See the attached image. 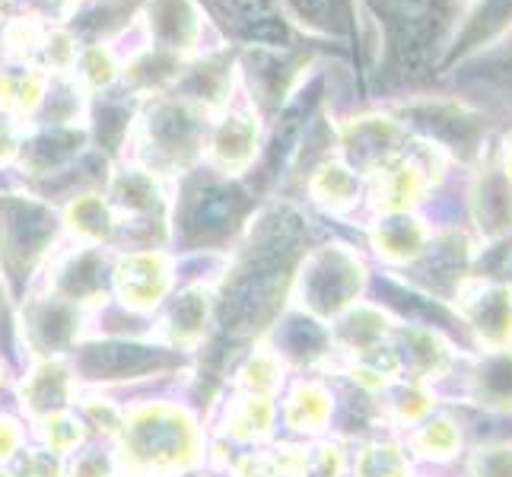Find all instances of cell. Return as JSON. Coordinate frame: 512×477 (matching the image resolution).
<instances>
[{"label":"cell","instance_id":"cell-21","mask_svg":"<svg viewBox=\"0 0 512 477\" xmlns=\"http://www.w3.org/2000/svg\"><path fill=\"white\" fill-rule=\"evenodd\" d=\"M80 144H83V137L74 128L51 125V128H45L42 134H35L32 140H26V144L20 147L23 166H29L35 175H42L48 169H58L61 163H67V159L80 150Z\"/></svg>","mask_w":512,"mask_h":477},{"label":"cell","instance_id":"cell-30","mask_svg":"<svg viewBox=\"0 0 512 477\" xmlns=\"http://www.w3.org/2000/svg\"><path fill=\"white\" fill-rule=\"evenodd\" d=\"M39 439H42V449L55 452V455H67L86 439V423L74 414H64V411L45 414V417H39Z\"/></svg>","mask_w":512,"mask_h":477},{"label":"cell","instance_id":"cell-34","mask_svg":"<svg viewBox=\"0 0 512 477\" xmlns=\"http://www.w3.org/2000/svg\"><path fill=\"white\" fill-rule=\"evenodd\" d=\"M468 477H512V443H487L468 455Z\"/></svg>","mask_w":512,"mask_h":477},{"label":"cell","instance_id":"cell-42","mask_svg":"<svg viewBox=\"0 0 512 477\" xmlns=\"http://www.w3.org/2000/svg\"><path fill=\"white\" fill-rule=\"evenodd\" d=\"M23 452V427L13 417H0V462H13Z\"/></svg>","mask_w":512,"mask_h":477},{"label":"cell","instance_id":"cell-28","mask_svg":"<svg viewBox=\"0 0 512 477\" xmlns=\"http://www.w3.org/2000/svg\"><path fill=\"white\" fill-rule=\"evenodd\" d=\"M239 382L245 388V395H264V398H274V392L284 385V363L274 350L261 347L255 350L245 366L239 369Z\"/></svg>","mask_w":512,"mask_h":477},{"label":"cell","instance_id":"cell-6","mask_svg":"<svg viewBox=\"0 0 512 477\" xmlns=\"http://www.w3.org/2000/svg\"><path fill=\"white\" fill-rule=\"evenodd\" d=\"M115 293L128 309L147 312L163 303L172 284V261L163 252H131L121 255L115 271Z\"/></svg>","mask_w":512,"mask_h":477},{"label":"cell","instance_id":"cell-32","mask_svg":"<svg viewBox=\"0 0 512 477\" xmlns=\"http://www.w3.org/2000/svg\"><path fill=\"white\" fill-rule=\"evenodd\" d=\"M287 7L315 32H338L347 26V0H287Z\"/></svg>","mask_w":512,"mask_h":477},{"label":"cell","instance_id":"cell-40","mask_svg":"<svg viewBox=\"0 0 512 477\" xmlns=\"http://www.w3.org/2000/svg\"><path fill=\"white\" fill-rule=\"evenodd\" d=\"M233 477H280V468L274 462V452H252V455H242Z\"/></svg>","mask_w":512,"mask_h":477},{"label":"cell","instance_id":"cell-24","mask_svg":"<svg viewBox=\"0 0 512 477\" xmlns=\"http://www.w3.org/2000/svg\"><path fill=\"white\" fill-rule=\"evenodd\" d=\"M67 226L74 229V233L83 239V242H109L112 233H115V214L112 207L105 204L99 194H83L74 204L67 207Z\"/></svg>","mask_w":512,"mask_h":477},{"label":"cell","instance_id":"cell-5","mask_svg":"<svg viewBox=\"0 0 512 477\" xmlns=\"http://www.w3.org/2000/svg\"><path fill=\"white\" fill-rule=\"evenodd\" d=\"M455 312L471 328L484 350H503L512 344V287L503 280H465L455 290Z\"/></svg>","mask_w":512,"mask_h":477},{"label":"cell","instance_id":"cell-43","mask_svg":"<svg viewBox=\"0 0 512 477\" xmlns=\"http://www.w3.org/2000/svg\"><path fill=\"white\" fill-rule=\"evenodd\" d=\"M20 137H16L13 125L10 121H0V166H7L16 159V153H20Z\"/></svg>","mask_w":512,"mask_h":477},{"label":"cell","instance_id":"cell-2","mask_svg":"<svg viewBox=\"0 0 512 477\" xmlns=\"http://www.w3.org/2000/svg\"><path fill=\"white\" fill-rule=\"evenodd\" d=\"M404 125H414L427 144L439 147L443 153H455L458 159H478L484 153L487 140V118L471 109L462 99H420L408 102L401 109Z\"/></svg>","mask_w":512,"mask_h":477},{"label":"cell","instance_id":"cell-22","mask_svg":"<svg viewBox=\"0 0 512 477\" xmlns=\"http://www.w3.org/2000/svg\"><path fill=\"white\" fill-rule=\"evenodd\" d=\"M274 417H277L274 398L245 395V398L229 404L226 433L233 436L236 443H261V439L274 430Z\"/></svg>","mask_w":512,"mask_h":477},{"label":"cell","instance_id":"cell-31","mask_svg":"<svg viewBox=\"0 0 512 477\" xmlns=\"http://www.w3.org/2000/svg\"><path fill=\"white\" fill-rule=\"evenodd\" d=\"M229 80H233L229 61L226 58H210L207 64L194 67V74H191V93L182 96V99L194 102L198 109H201V105H217L223 99V93L229 90Z\"/></svg>","mask_w":512,"mask_h":477},{"label":"cell","instance_id":"cell-4","mask_svg":"<svg viewBox=\"0 0 512 477\" xmlns=\"http://www.w3.org/2000/svg\"><path fill=\"white\" fill-rule=\"evenodd\" d=\"M204 144L201 109L188 99H156L144 115V147L156 166H188Z\"/></svg>","mask_w":512,"mask_h":477},{"label":"cell","instance_id":"cell-47","mask_svg":"<svg viewBox=\"0 0 512 477\" xmlns=\"http://www.w3.org/2000/svg\"><path fill=\"white\" fill-rule=\"evenodd\" d=\"M0 4H7V0H0Z\"/></svg>","mask_w":512,"mask_h":477},{"label":"cell","instance_id":"cell-25","mask_svg":"<svg viewBox=\"0 0 512 477\" xmlns=\"http://www.w3.org/2000/svg\"><path fill=\"white\" fill-rule=\"evenodd\" d=\"M385 392H388V414H392L395 423H401V427H408V430L417 427L423 417H430L436 408L433 388L423 382H414V379H395Z\"/></svg>","mask_w":512,"mask_h":477},{"label":"cell","instance_id":"cell-16","mask_svg":"<svg viewBox=\"0 0 512 477\" xmlns=\"http://www.w3.org/2000/svg\"><path fill=\"white\" fill-rule=\"evenodd\" d=\"M309 191L315 204H322L331 214H347L360 201V172L350 169L341 159H325V163L312 172Z\"/></svg>","mask_w":512,"mask_h":477},{"label":"cell","instance_id":"cell-39","mask_svg":"<svg viewBox=\"0 0 512 477\" xmlns=\"http://www.w3.org/2000/svg\"><path fill=\"white\" fill-rule=\"evenodd\" d=\"M61 458L48 449H23L20 458V477H61Z\"/></svg>","mask_w":512,"mask_h":477},{"label":"cell","instance_id":"cell-46","mask_svg":"<svg viewBox=\"0 0 512 477\" xmlns=\"http://www.w3.org/2000/svg\"><path fill=\"white\" fill-rule=\"evenodd\" d=\"M0 477H13V474H7V471H0Z\"/></svg>","mask_w":512,"mask_h":477},{"label":"cell","instance_id":"cell-10","mask_svg":"<svg viewBox=\"0 0 512 477\" xmlns=\"http://www.w3.org/2000/svg\"><path fill=\"white\" fill-rule=\"evenodd\" d=\"M471 217L490 242L512 233V182L500 169L478 172L471 185Z\"/></svg>","mask_w":512,"mask_h":477},{"label":"cell","instance_id":"cell-13","mask_svg":"<svg viewBox=\"0 0 512 477\" xmlns=\"http://www.w3.org/2000/svg\"><path fill=\"white\" fill-rule=\"evenodd\" d=\"M465 392L487 411H512V350H484L471 366Z\"/></svg>","mask_w":512,"mask_h":477},{"label":"cell","instance_id":"cell-12","mask_svg":"<svg viewBox=\"0 0 512 477\" xmlns=\"http://www.w3.org/2000/svg\"><path fill=\"white\" fill-rule=\"evenodd\" d=\"M433 233L414 210L404 214H382L373 226V249L379 258L392 264H414L427 252Z\"/></svg>","mask_w":512,"mask_h":477},{"label":"cell","instance_id":"cell-29","mask_svg":"<svg viewBox=\"0 0 512 477\" xmlns=\"http://www.w3.org/2000/svg\"><path fill=\"white\" fill-rule=\"evenodd\" d=\"M112 194L125 214H153V207L160 204V191L150 172H121Z\"/></svg>","mask_w":512,"mask_h":477},{"label":"cell","instance_id":"cell-26","mask_svg":"<svg viewBox=\"0 0 512 477\" xmlns=\"http://www.w3.org/2000/svg\"><path fill=\"white\" fill-rule=\"evenodd\" d=\"M357 477H411V458L392 439H373L353 458Z\"/></svg>","mask_w":512,"mask_h":477},{"label":"cell","instance_id":"cell-20","mask_svg":"<svg viewBox=\"0 0 512 477\" xmlns=\"http://www.w3.org/2000/svg\"><path fill=\"white\" fill-rule=\"evenodd\" d=\"M245 67H249L252 90L258 93L261 102H280L284 93L290 90L293 64L284 48H268V45H252V51L245 55Z\"/></svg>","mask_w":512,"mask_h":477},{"label":"cell","instance_id":"cell-44","mask_svg":"<svg viewBox=\"0 0 512 477\" xmlns=\"http://www.w3.org/2000/svg\"><path fill=\"white\" fill-rule=\"evenodd\" d=\"M503 175L512 182V137L506 140V150H503Z\"/></svg>","mask_w":512,"mask_h":477},{"label":"cell","instance_id":"cell-3","mask_svg":"<svg viewBox=\"0 0 512 477\" xmlns=\"http://www.w3.org/2000/svg\"><path fill=\"white\" fill-rule=\"evenodd\" d=\"M363 287V264L347 245H325L299 274V296L315 315H334L353 303Z\"/></svg>","mask_w":512,"mask_h":477},{"label":"cell","instance_id":"cell-37","mask_svg":"<svg viewBox=\"0 0 512 477\" xmlns=\"http://www.w3.org/2000/svg\"><path fill=\"white\" fill-rule=\"evenodd\" d=\"M45 39V29H39L32 20H16L7 29V51L16 61H35L39 58V48Z\"/></svg>","mask_w":512,"mask_h":477},{"label":"cell","instance_id":"cell-33","mask_svg":"<svg viewBox=\"0 0 512 477\" xmlns=\"http://www.w3.org/2000/svg\"><path fill=\"white\" fill-rule=\"evenodd\" d=\"M207 299L210 296L204 290H191V293L179 296V303L172 306V315H169V325L175 328V341L179 338L188 341L201 331V325L207 322V309H210Z\"/></svg>","mask_w":512,"mask_h":477},{"label":"cell","instance_id":"cell-18","mask_svg":"<svg viewBox=\"0 0 512 477\" xmlns=\"http://www.w3.org/2000/svg\"><path fill=\"white\" fill-rule=\"evenodd\" d=\"M331 411H334V401L322 382H306V379L296 382L284 401L287 427L296 433H309V436L322 433L328 427Z\"/></svg>","mask_w":512,"mask_h":477},{"label":"cell","instance_id":"cell-9","mask_svg":"<svg viewBox=\"0 0 512 477\" xmlns=\"http://www.w3.org/2000/svg\"><path fill=\"white\" fill-rule=\"evenodd\" d=\"M144 23L153 48L172 51V55L182 58L198 45L204 16L194 0H147Z\"/></svg>","mask_w":512,"mask_h":477},{"label":"cell","instance_id":"cell-7","mask_svg":"<svg viewBox=\"0 0 512 477\" xmlns=\"http://www.w3.org/2000/svg\"><path fill=\"white\" fill-rule=\"evenodd\" d=\"M341 144H344L350 169L373 175L388 159L404 153V128H401V121H392V118L363 115V118H353L344 128Z\"/></svg>","mask_w":512,"mask_h":477},{"label":"cell","instance_id":"cell-14","mask_svg":"<svg viewBox=\"0 0 512 477\" xmlns=\"http://www.w3.org/2000/svg\"><path fill=\"white\" fill-rule=\"evenodd\" d=\"M512 26V0H481L478 7L468 13L465 26L458 29L452 42V58H468L474 51H481L493 39Z\"/></svg>","mask_w":512,"mask_h":477},{"label":"cell","instance_id":"cell-11","mask_svg":"<svg viewBox=\"0 0 512 477\" xmlns=\"http://www.w3.org/2000/svg\"><path fill=\"white\" fill-rule=\"evenodd\" d=\"M210 163L226 175H239L255 163L258 125L245 115H223L207 137Z\"/></svg>","mask_w":512,"mask_h":477},{"label":"cell","instance_id":"cell-45","mask_svg":"<svg viewBox=\"0 0 512 477\" xmlns=\"http://www.w3.org/2000/svg\"><path fill=\"white\" fill-rule=\"evenodd\" d=\"M509 70H512V48H509Z\"/></svg>","mask_w":512,"mask_h":477},{"label":"cell","instance_id":"cell-23","mask_svg":"<svg viewBox=\"0 0 512 477\" xmlns=\"http://www.w3.org/2000/svg\"><path fill=\"white\" fill-rule=\"evenodd\" d=\"M179 77H182V58L160 48L144 51V55H137L125 67V83L134 93H163L166 86L179 83Z\"/></svg>","mask_w":512,"mask_h":477},{"label":"cell","instance_id":"cell-38","mask_svg":"<svg viewBox=\"0 0 512 477\" xmlns=\"http://www.w3.org/2000/svg\"><path fill=\"white\" fill-rule=\"evenodd\" d=\"M373 4H376L385 16H392V20H395L398 26L427 20L430 10H433V0H373Z\"/></svg>","mask_w":512,"mask_h":477},{"label":"cell","instance_id":"cell-36","mask_svg":"<svg viewBox=\"0 0 512 477\" xmlns=\"http://www.w3.org/2000/svg\"><path fill=\"white\" fill-rule=\"evenodd\" d=\"M77 45L67 32H45L42 48H39V61L51 67L55 74H67L70 67H77Z\"/></svg>","mask_w":512,"mask_h":477},{"label":"cell","instance_id":"cell-27","mask_svg":"<svg viewBox=\"0 0 512 477\" xmlns=\"http://www.w3.org/2000/svg\"><path fill=\"white\" fill-rule=\"evenodd\" d=\"M45 99V80L32 70H0V109L7 112H35Z\"/></svg>","mask_w":512,"mask_h":477},{"label":"cell","instance_id":"cell-15","mask_svg":"<svg viewBox=\"0 0 512 477\" xmlns=\"http://www.w3.org/2000/svg\"><path fill=\"white\" fill-rule=\"evenodd\" d=\"M411 449L436 465H449L455 462L465 449V436H462V423L452 414H430L423 417L417 427H411Z\"/></svg>","mask_w":512,"mask_h":477},{"label":"cell","instance_id":"cell-1","mask_svg":"<svg viewBox=\"0 0 512 477\" xmlns=\"http://www.w3.org/2000/svg\"><path fill=\"white\" fill-rule=\"evenodd\" d=\"M118 455L121 465L137 477L175 474L198 462L201 433L182 408L150 404L121 420Z\"/></svg>","mask_w":512,"mask_h":477},{"label":"cell","instance_id":"cell-8","mask_svg":"<svg viewBox=\"0 0 512 477\" xmlns=\"http://www.w3.org/2000/svg\"><path fill=\"white\" fill-rule=\"evenodd\" d=\"M395 357L398 369L408 373V379L430 385L436 379H446L455 366V347L433 328H395Z\"/></svg>","mask_w":512,"mask_h":477},{"label":"cell","instance_id":"cell-19","mask_svg":"<svg viewBox=\"0 0 512 477\" xmlns=\"http://www.w3.org/2000/svg\"><path fill=\"white\" fill-rule=\"evenodd\" d=\"M226 16H229L226 23H233L255 45L284 48L280 42H287V26L271 0H229Z\"/></svg>","mask_w":512,"mask_h":477},{"label":"cell","instance_id":"cell-17","mask_svg":"<svg viewBox=\"0 0 512 477\" xmlns=\"http://www.w3.org/2000/svg\"><path fill=\"white\" fill-rule=\"evenodd\" d=\"M70 401V373L58 360H45L23 382V408L35 417L55 414Z\"/></svg>","mask_w":512,"mask_h":477},{"label":"cell","instance_id":"cell-35","mask_svg":"<svg viewBox=\"0 0 512 477\" xmlns=\"http://www.w3.org/2000/svg\"><path fill=\"white\" fill-rule=\"evenodd\" d=\"M80 61V77L93 86V90H102V86H109L115 77H118V64H115V55L105 45H93L86 48L83 55L77 58Z\"/></svg>","mask_w":512,"mask_h":477},{"label":"cell","instance_id":"cell-41","mask_svg":"<svg viewBox=\"0 0 512 477\" xmlns=\"http://www.w3.org/2000/svg\"><path fill=\"white\" fill-rule=\"evenodd\" d=\"M70 477H115V468H112L109 458L93 449V452H83L77 458L74 468H70Z\"/></svg>","mask_w":512,"mask_h":477}]
</instances>
